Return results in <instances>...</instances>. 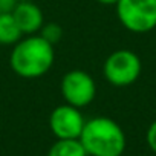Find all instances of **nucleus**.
Returning <instances> with one entry per match:
<instances>
[{
	"label": "nucleus",
	"instance_id": "obj_10",
	"mask_svg": "<svg viewBox=\"0 0 156 156\" xmlns=\"http://www.w3.org/2000/svg\"><path fill=\"white\" fill-rule=\"evenodd\" d=\"M40 37H43L46 41H49L51 44H55L61 40L63 37V29L58 23H44L40 29Z\"/></svg>",
	"mask_w": 156,
	"mask_h": 156
},
{
	"label": "nucleus",
	"instance_id": "obj_8",
	"mask_svg": "<svg viewBox=\"0 0 156 156\" xmlns=\"http://www.w3.org/2000/svg\"><path fill=\"white\" fill-rule=\"evenodd\" d=\"M20 31L12 14H0V44H16L22 40Z\"/></svg>",
	"mask_w": 156,
	"mask_h": 156
},
{
	"label": "nucleus",
	"instance_id": "obj_5",
	"mask_svg": "<svg viewBox=\"0 0 156 156\" xmlns=\"http://www.w3.org/2000/svg\"><path fill=\"white\" fill-rule=\"evenodd\" d=\"M61 95L64 101L76 109L89 106L97 95V84L90 73L81 69H73L61 78Z\"/></svg>",
	"mask_w": 156,
	"mask_h": 156
},
{
	"label": "nucleus",
	"instance_id": "obj_3",
	"mask_svg": "<svg viewBox=\"0 0 156 156\" xmlns=\"http://www.w3.org/2000/svg\"><path fill=\"white\" fill-rule=\"evenodd\" d=\"M116 16L121 25L135 34L156 28V0H118Z\"/></svg>",
	"mask_w": 156,
	"mask_h": 156
},
{
	"label": "nucleus",
	"instance_id": "obj_1",
	"mask_svg": "<svg viewBox=\"0 0 156 156\" xmlns=\"http://www.w3.org/2000/svg\"><path fill=\"white\" fill-rule=\"evenodd\" d=\"M55 60L54 44L40 35H29L14 44L11 51V69L22 78H40L49 72Z\"/></svg>",
	"mask_w": 156,
	"mask_h": 156
},
{
	"label": "nucleus",
	"instance_id": "obj_14",
	"mask_svg": "<svg viewBox=\"0 0 156 156\" xmlns=\"http://www.w3.org/2000/svg\"><path fill=\"white\" fill-rule=\"evenodd\" d=\"M17 2H34V0H17Z\"/></svg>",
	"mask_w": 156,
	"mask_h": 156
},
{
	"label": "nucleus",
	"instance_id": "obj_13",
	"mask_svg": "<svg viewBox=\"0 0 156 156\" xmlns=\"http://www.w3.org/2000/svg\"><path fill=\"white\" fill-rule=\"evenodd\" d=\"M98 3L101 5H107V6H112V5H116L118 3V0H97Z\"/></svg>",
	"mask_w": 156,
	"mask_h": 156
},
{
	"label": "nucleus",
	"instance_id": "obj_6",
	"mask_svg": "<svg viewBox=\"0 0 156 156\" xmlns=\"http://www.w3.org/2000/svg\"><path fill=\"white\" fill-rule=\"evenodd\" d=\"M86 119L80 109L67 103L57 106L49 116V129L57 139H78Z\"/></svg>",
	"mask_w": 156,
	"mask_h": 156
},
{
	"label": "nucleus",
	"instance_id": "obj_4",
	"mask_svg": "<svg viewBox=\"0 0 156 156\" xmlns=\"http://www.w3.org/2000/svg\"><path fill=\"white\" fill-rule=\"evenodd\" d=\"M141 70L142 64L139 57L129 49H118L112 52L103 64L104 78L116 87L133 84L139 78Z\"/></svg>",
	"mask_w": 156,
	"mask_h": 156
},
{
	"label": "nucleus",
	"instance_id": "obj_2",
	"mask_svg": "<svg viewBox=\"0 0 156 156\" xmlns=\"http://www.w3.org/2000/svg\"><path fill=\"white\" fill-rule=\"evenodd\" d=\"M78 139L87 156H121L126 150L124 130L107 116L87 119Z\"/></svg>",
	"mask_w": 156,
	"mask_h": 156
},
{
	"label": "nucleus",
	"instance_id": "obj_9",
	"mask_svg": "<svg viewBox=\"0 0 156 156\" xmlns=\"http://www.w3.org/2000/svg\"><path fill=\"white\" fill-rule=\"evenodd\" d=\"M48 156H87L80 139H57L48 151Z\"/></svg>",
	"mask_w": 156,
	"mask_h": 156
},
{
	"label": "nucleus",
	"instance_id": "obj_11",
	"mask_svg": "<svg viewBox=\"0 0 156 156\" xmlns=\"http://www.w3.org/2000/svg\"><path fill=\"white\" fill-rule=\"evenodd\" d=\"M145 139H147V144H148L150 150H151L153 153H156V119L148 126Z\"/></svg>",
	"mask_w": 156,
	"mask_h": 156
},
{
	"label": "nucleus",
	"instance_id": "obj_12",
	"mask_svg": "<svg viewBox=\"0 0 156 156\" xmlns=\"http://www.w3.org/2000/svg\"><path fill=\"white\" fill-rule=\"evenodd\" d=\"M17 3V0H0V14H12Z\"/></svg>",
	"mask_w": 156,
	"mask_h": 156
},
{
	"label": "nucleus",
	"instance_id": "obj_7",
	"mask_svg": "<svg viewBox=\"0 0 156 156\" xmlns=\"http://www.w3.org/2000/svg\"><path fill=\"white\" fill-rule=\"evenodd\" d=\"M12 16L23 35H34L44 25V17L38 5L34 2H19Z\"/></svg>",
	"mask_w": 156,
	"mask_h": 156
}]
</instances>
